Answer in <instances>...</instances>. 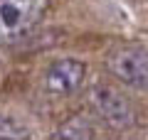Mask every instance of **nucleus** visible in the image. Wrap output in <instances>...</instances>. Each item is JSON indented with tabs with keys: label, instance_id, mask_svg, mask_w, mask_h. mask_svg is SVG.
Wrapping results in <instances>:
<instances>
[{
	"label": "nucleus",
	"instance_id": "nucleus-1",
	"mask_svg": "<svg viewBox=\"0 0 148 140\" xmlns=\"http://www.w3.org/2000/svg\"><path fill=\"white\" fill-rule=\"evenodd\" d=\"M49 0H0V47L15 44L42 22Z\"/></svg>",
	"mask_w": 148,
	"mask_h": 140
},
{
	"label": "nucleus",
	"instance_id": "nucleus-2",
	"mask_svg": "<svg viewBox=\"0 0 148 140\" xmlns=\"http://www.w3.org/2000/svg\"><path fill=\"white\" fill-rule=\"evenodd\" d=\"M106 69L114 79L131 88H148V49L138 44H121L106 57Z\"/></svg>",
	"mask_w": 148,
	"mask_h": 140
},
{
	"label": "nucleus",
	"instance_id": "nucleus-3",
	"mask_svg": "<svg viewBox=\"0 0 148 140\" xmlns=\"http://www.w3.org/2000/svg\"><path fill=\"white\" fill-rule=\"evenodd\" d=\"M89 99H91V106H94L96 116L104 118L111 128L123 130V128H128V125H133V108H131V103H128V99L121 96L116 88L94 86L91 93H89Z\"/></svg>",
	"mask_w": 148,
	"mask_h": 140
},
{
	"label": "nucleus",
	"instance_id": "nucleus-4",
	"mask_svg": "<svg viewBox=\"0 0 148 140\" xmlns=\"http://www.w3.org/2000/svg\"><path fill=\"white\" fill-rule=\"evenodd\" d=\"M86 76V67L79 59H59L47 69L45 86L52 96H72L82 88Z\"/></svg>",
	"mask_w": 148,
	"mask_h": 140
},
{
	"label": "nucleus",
	"instance_id": "nucleus-5",
	"mask_svg": "<svg viewBox=\"0 0 148 140\" xmlns=\"http://www.w3.org/2000/svg\"><path fill=\"white\" fill-rule=\"evenodd\" d=\"M96 135V125L91 123L86 116H74L67 123H62L54 133V138H67V140H77V138H94Z\"/></svg>",
	"mask_w": 148,
	"mask_h": 140
}]
</instances>
